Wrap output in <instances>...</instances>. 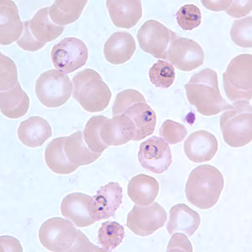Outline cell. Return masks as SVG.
Instances as JSON below:
<instances>
[{
    "mask_svg": "<svg viewBox=\"0 0 252 252\" xmlns=\"http://www.w3.org/2000/svg\"><path fill=\"white\" fill-rule=\"evenodd\" d=\"M17 6L11 0L0 1V44L9 46L17 41L23 33Z\"/></svg>",
    "mask_w": 252,
    "mask_h": 252,
    "instance_id": "cell-17",
    "label": "cell"
},
{
    "mask_svg": "<svg viewBox=\"0 0 252 252\" xmlns=\"http://www.w3.org/2000/svg\"><path fill=\"white\" fill-rule=\"evenodd\" d=\"M138 160L141 166L156 174L166 172L172 163V156L168 144L158 136L151 137L140 146Z\"/></svg>",
    "mask_w": 252,
    "mask_h": 252,
    "instance_id": "cell-12",
    "label": "cell"
},
{
    "mask_svg": "<svg viewBox=\"0 0 252 252\" xmlns=\"http://www.w3.org/2000/svg\"><path fill=\"white\" fill-rule=\"evenodd\" d=\"M68 252H106L103 248H98L92 243L81 230L78 229V236L74 245Z\"/></svg>",
    "mask_w": 252,
    "mask_h": 252,
    "instance_id": "cell-40",
    "label": "cell"
},
{
    "mask_svg": "<svg viewBox=\"0 0 252 252\" xmlns=\"http://www.w3.org/2000/svg\"><path fill=\"white\" fill-rule=\"evenodd\" d=\"M166 60L181 71L191 72L204 64V50L194 40L178 37L170 45Z\"/></svg>",
    "mask_w": 252,
    "mask_h": 252,
    "instance_id": "cell-11",
    "label": "cell"
},
{
    "mask_svg": "<svg viewBox=\"0 0 252 252\" xmlns=\"http://www.w3.org/2000/svg\"><path fill=\"white\" fill-rule=\"evenodd\" d=\"M106 5L111 21L118 28L131 29L142 17L139 0H108Z\"/></svg>",
    "mask_w": 252,
    "mask_h": 252,
    "instance_id": "cell-18",
    "label": "cell"
},
{
    "mask_svg": "<svg viewBox=\"0 0 252 252\" xmlns=\"http://www.w3.org/2000/svg\"><path fill=\"white\" fill-rule=\"evenodd\" d=\"M184 87L189 103L202 115H218L231 107L221 95L218 74L213 69H204L193 75Z\"/></svg>",
    "mask_w": 252,
    "mask_h": 252,
    "instance_id": "cell-1",
    "label": "cell"
},
{
    "mask_svg": "<svg viewBox=\"0 0 252 252\" xmlns=\"http://www.w3.org/2000/svg\"><path fill=\"white\" fill-rule=\"evenodd\" d=\"M87 3V0H57L49 7V16L58 26H64L74 23L80 18Z\"/></svg>",
    "mask_w": 252,
    "mask_h": 252,
    "instance_id": "cell-28",
    "label": "cell"
},
{
    "mask_svg": "<svg viewBox=\"0 0 252 252\" xmlns=\"http://www.w3.org/2000/svg\"><path fill=\"white\" fill-rule=\"evenodd\" d=\"M174 66L168 62L159 60L149 70L151 83L160 89H168L175 81Z\"/></svg>",
    "mask_w": 252,
    "mask_h": 252,
    "instance_id": "cell-31",
    "label": "cell"
},
{
    "mask_svg": "<svg viewBox=\"0 0 252 252\" xmlns=\"http://www.w3.org/2000/svg\"><path fill=\"white\" fill-rule=\"evenodd\" d=\"M24 31L21 37L16 41L18 46L26 52H37L46 46L45 42H40L34 38L31 30V21L23 22Z\"/></svg>",
    "mask_w": 252,
    "mask_h": 252,
    "instance_id": "cell-37",
    "label": "cell"
},
{
    "mask_svg": "<svg viewBox=\"0 0 252 252\" xmlns=\"http://www.w3.org/2000/svg\"><path fill=\"white\" fill-rule=\"evenodd\" d=\"M172 235L166 249L167 252H192V244L185 234L177 232Z\"/></svg>",
    "mask_w": 252,
    "mask_h": 252,
    "instance_id": "cell-38",
    "label": "cell"
},
{
    "mask_svg": "<svg viewBox=\"0 0 252 252\" xmlns=\"http://www.w3.org/2000/svg\"><path fill=\"white\" fill-rule=\"evenodd\" d=\"M73 97L89 113L101 112L109 106L111 91L95 70L84 69L72 78Z\"/></svg>",
    "mask_w": 252,
    "mask_h": 252,
    "instance_id": "cell-3",
    "label": "cell"
},
{
    "mask_svg": "<svg viewBox=\"0 0 252 252\" xmlns=\"http://www.w3.org/2000/svg\"><path fill=\"white\" fill-rule=\"evenodd\" d=\"M94 198V215L96 221L115 217L123 199V190L118 183L101 187Z\"/></svg>",
    "mask_w": 252,
    "mask_h": 252,
    "instance_id": "cell-16",
    "label": "cell"
},
{
    "mask_svg": "<svg viewBox=\"0 0 252 252\" xmlns=\"http://www.w3.org/2000/svg\"><path fill=\"white\" fill-rule=\"evenodd\" d=\"M230 37L236 46L242 48H252V16L235 20L230 30Z\"/></svg>",
    "mask_w": 252,
    "mask_h": 252,
    "instance_id": "cell-32",
    "label": "cell"
},
{
    "mask_svg": "<svg viewBox=\"0 0 252 252\" xmlns=\"http://www.w3.org/2000/svg\"><path fill=\"white\" fill-rule=\"evenodd\" d=\"M177 38L176 33L154 20H147L137 33L141 50L158 59H166L167 50Z\"/></svg>",
    "mask_w": 252,
    "mask_h": 252,
    "instance_id": "cell-8",
    "label": "cell"
},
{
    "mask_svg": "<svg viewBox=\"0 0 252 252\" xmlns=\"http://www.w3.org/2000/svg\"><path fill=\"white\" fill-rule=\"evenodd\" d=\"M135 124V136L134 141H141L152 135L157 125V115L146 101L136 102L128 107L123 113Z\"/></svg>",
    "mask_w": 252,
    "mask_h": 252,
    "instance_id": "cell-22",
    "label": "cell"
},
{
    "mask_svg": "<svg viewBox=\"0 0 252 252\" xmlns=\"http://www.w3.org/2000/svg\"><path fill=\"white\" fill-rule=\"evenodd\" d=\"M52 135V127L43 118L32 116L22 121L18 128V137L25 146L40 147Z\"/></svg>",
    "mask_w": 252,
    "mask_h": 252,
    "instance_id": "cell-21",
    "label": "cell"
},
{
    "mask_svg": "<svg viewBox=\"0 0 252 252\" xmlns=\"http://www.w3.org/2000/svg\"><path fill=\"white\" fill-rule=\"evenodd\" d=\"M38 235L40 244L50 252H68L77 240L78 229L68 220L55 217L43 223Z\"/></svg>",
    "mask_w": 252,
    "mask_h": 252,
    "instance_id": "cell-7",
    "label": "cell"
},
{
    "mask_svg": "<svg viewBox=\"0 0 252 252\" xmlns=\"http://www.w3.org/2000/svg\"><path fill=\"white\" fill-rule=\"evenodd\" d=\"M88 59L89 50L86 44L78 38H65L56 44L52 50L53 65L66 74L81 68L86 64Z\"/></svg>",
    "mask_w": 252,
    "mask_h": 252,
    "instance_id": "cell-9",
    "label": "cell"
},
{
    "mask_svg": "<svg viewBox=\"0 0 252 252\" xmlns=\"http://www.w3.org/2000/svg\"><path fill=\"white\" fill-rule=\"evenodd\" d=\"M19 83L17 67L10 58L0 54V89L8 91Z\"/></svg>",
    "mask_w": 252,
    "mask_h": 252,
    "instance_id": "cell-34",
    "label": "cell"
},
{
    "mask_svg": "<svg viewBox=\"0 0 252 252\" xmlns=\"http://www.w3.org/2000/svg\"><path fill=\"white\" fill-rule=\"evenodd\" d=\"M178 25L184 31H192L200 26L202 20L201 10L194 4L182 6L176 14Z\"/></svg>",
    "mask_w": 252,
    "mask_h": 252,
    "instance_id": "cell-33",
    "label": "cell"
},
{
    "mask_svg": "<svg viewBox=\"0 0 252 252\" xmlns=\"http://www.w3.org/2000/svg\"><path fill=\"white\" fill-rule=\"evenodd\" d=\"M252 0H235L226 9V14L233 18H241L252 12Z\"/></svg>",
    "mask_w": 252,
    "mask_h": 252,
    "instance_id": "cell-39",
    "label": "cell"
},
{
    "mask_svg": "<svg viewBox=\"0 0 252 252\" xmlns=\"http://www.w3.org/2000/svg\"><path fill=\"white\" fill-rule=\"evenodd\" d=\"M159 133L160 137L165 142L170 145H174L185 140L188 135V130L184 125L167 120L160 126Z\"/></svg>",
    "mask_w": 252,
    "mask_h": 252,
    "instance_id": "cell-35",
    "label": "cell"
},
{
    "mask_svg": "<svg viewBox=\"0 0 252 252\" xmlns=\"http://www.w3.org/2000/svg\"><path fill=\"white\" fill-rule=\"evenodd\" d=\"M66 137L56 138L46 146L45 160L49 169L57 174H70L78 167L69 161L63 146Z\"/></svg>",
    "mask_w": 252,
    "mask_h": 252,
    "instance_id": "cell-27",
    "label": "cell"
},
{
    "mask_svg": "<svg viewBox=\"0 0 252 252\" xmlns=\"http://www.w3.org/2000/svg\"><path fill=\"white\" fill-rule=\"evenodd\" d=\"M124 227L115 221H106L102 223L97 232V241L102 248L111 252L117 248L125 238Z\"/></svg>",
    "mask_w": 252,
    "mask_h": 252,
    "instance_id": "cell-29",
    "label": "cell"
},
{
    "mask_svg": "<svg viewBox=\"0 0 252 252\" xmlns=\"http://www.w3.org/2000/svg\"><path fill=\"white\" fill-rule=\"evenodd\" d=\"M146 101L143 95L134 89H126L119 93L115 97V103L112 108L114 115H122L128 107L136 102Z\"/></svg>",
    "mask_w": 252,
    "mask_h": 252,
    "instance_id": "cell-36",
    "label": "cell"
},
{
    "mask_svg": "<svg viewBox=\"0 0 252 252\" xmlns=\"http://www.w3.org/2000/svg\"><path fill=\"white\" fill-rule=\"evenodd\" d=\"M107 119L108 118L103 115H97L90 118L83 131L84 141L89 149L96 153H102L109 147L106 144L103 143L100 136L101 127Z\"/></svg>",
    "mask_w": 252,
    "mask_h": 252,
    "instance_id": "cell-30",
    "label": "cell"
},
{
    "mask_svg": "<svg viewBox=\"0 0 252 252\" xmlns=\"http://www.w3.org/2000/svg\"><path fill=\"white\" fill-rule=\"evenodd\" d=\"M232 1H202L206 9L212 11H222L226 10L231 4Z\"/></svg>",
    "mask_w": 252,
    "mask_h": 252,
    "instance_id": "cell-42",
    "label": "cell"
},
{
    "mask_svg": "<svg viewBox=\"0 0 252 252\" xmlns=\"http://www.w3.org/2000/svg\"><path fill=\"white\" fill-rule=\"evenodd\" d=\"M159 184L148 175L139 174L129 180L128 196L135 204L147 206L152 204L159 193Z\"/></svg>",
    "mask_w": 252,
    "mask_h": 252,
    "instance_id": "cell-23",
    "label": "cell"
},
{
    "mask_svg": "<svg viewBox=\"0 0 252 252\" xmlns=\"http://www.w3.org/2000/svg\"><path fill=\"white\" fill-rule=\"evenodd\" d=\"M223 90L229 100H252V56L241 54L230 61L223 74Z\"/></svg>",
    "mask_w": 252,
    "mask_h": 252,
    "instance_id": "cell-5",
    "label": "cell"
},
{
    "mask_svg": "<svg viewBox=\"0 0 252 252\" xmlns=\"http://www.w3.org/2000/svg\"><path fill=\"white\" fill-rule=\"evenodd\" d=\"M63 149L69 161L78 167L94 162L102 154L89 149L83 139L82 131L75 132L68 137H66Z\"/></svg>",
    "mask_w": 252,
    "mask_h": 252,
    "instance_id": "cell-24",
    "label": "cell"
},
{
    "mask_svg": "<svg viewBox=\"0 0 252 252\" xmlns=\"http://www.w3.org/2000/svg\"><path fill=\"white\" fill-rule=\"evenodd\" d=\"M167 220L163 207L153 202L147 206L135 205L127 216V227L138 236L146 237L162 228Z\"/></svg>",
    "mask_w": 252,
    "mask_h": 252,
    "instance_id": "cell-10",
    "label": "cell"
},
{
    "mask_svg": "<svg viewBox=\"0 0 252 252\" xmlns=\"http://www.w3.org/2000/svg\"><path fill=\"white\" fill-rule=\"evenodd\" d=\"M61 213L79 228L90 226L97 222L94 215V198L82 192L66 195L61 204Z\"/></svg>",
    "mask_w": 252,
    "mask_h": 252,
    "instance_id": "cell-13",
    "label": "cell"
},
{
    "mask_svg": "<svg viewBox=\"0 0 252 252\" xmlns=\"http://www.w3.org/2000/svg\"><path fill=\"white\" fill-rule=\"evenodd\" d=\"M1 252H23L21 244L11 236H1Z\"/></svg>",
    "mask_w": 252,
    "mask_h": 252,
    "instance_id": "cell-41",
    "label": "cell"
},
{
    "mask_svg": "<svg viewBox=\"0 0 252 252\" xmlns=\"http://www.w3.org/2000/svg\"><path fill=\"white\" fill-rule=\"evenodd\" d=\"M135 124L126 115H114L107 119L100 129V136L107 146H118L134 141L135 136Z\"/></svg>",
    "mask_w": 252,
    "mask_h": 252,
    "instance_id": "cell-15",
    "label": "cell"
},
{
    "mask_svg": "<svg viewBox=\"0 0 252 252\" xmlns=\"http://www.w3.org/2000/svg\"><path fill=\"white\" fill-rule=\"evenodd\" d=\"M187 158L196 163L212 160L218 151V141L212 133L198 130L189 135L184 142Z\"/></svg>",
    "mask_w": 252,
    "mask_h": 252,
    "instance_id": "cell-14",
    "label": "cell"
},
{
    "mask_svg": "<svg viewBox=\"0 0 252 252\" xmlns=\"http://www.w3.org/2000/svg\"><path fill=\"white\" fill-rule=\"evenodd\" d=\"M30 21L32 34L40 42H51L58 39L64 32V26H58L51 20L49 7L39 9Z\"/></svg>",
    "mask_w": 252,
    "mask_h": 252,
    "instance_id": "cell-26",
    "label": "cell"
},
{
    "mask_svg": "<svg viewBox=\"0 0 252 252\" xmlns=\"http://www.w3.org/2000/svg\"><path fill=\"white\" fill-rule=\"evenodd\" d=\"M200 215L186 204H178L170 209L169 220L166 229L170 235L184 233L188 237H192L200 226Z\"/></svg>",
    "mask_w": 252,
    "mask_h": 252,
    "instance_id": "cell-20",
    "label": "cell"
},
{
    "mask_svg": "<svg viewBox=\"0 0 252 252\" xmlns=\"http://www.w3.org/2000/svg\"><path fill=\"white\" fill-rule=\"evenodd\" d=\"M223 184V175L216 167L208 164L197 166L187 182V199L198 209H211L220 199Z\"/></svg>",
    "mask_w": 252,
    "mask_h": 252,
    "instance_id": "cell-2",
    "label": "cell"
},
{
    "mask_svg": "<svg viewBox=\"0 0 252 252\" xmlns=\"http://www.w3.org/2000/svg\"><path fill=\"white\" fill-rule=\"evenodd\" d=\"M73 93V83L68 76L57 69L40 75L35 83V94L47 108L63 106Z\"/></svg>",
    "mask_w": 252,
    "mask_h": 252,
    "instance_id": "cell-6",
    "label": "cell"
},
{
    "mask_svg": "<svg viewBox=\"0 0 252 252\" xmlns=\"http://www.w3.org/2000/svg\"><path fill=\"white\" fill-rule=\"evenodd\" d=\"M136 50L132 34L127 32H115L110 35L103 46L106 60L114 65H121L130 60Z\"/></svg>",
    "mask_w": 252,
    "mask_h": 252,
    "instance_id": "cell-19",
    "label": "cell"
},
{
    "mask_svg": "<svg viewBox=\"0 0 252 252\" xmlns=\"http://www.w3.org/2000/svg\"><path fill=\"white\" fill-rule=\"evenodd\" d=\"M30 98L20 83L8 91L0 93V109L5 117L12 120L23 117L28 112Z\"/></svg>",
    "mask_w": 252,
    "mask_h": 252,
    "instance_id": "cell-25",
    "label": "cell"
},
{
    "mask_svg": "<svg viewBox=\"0 0 252 252\" xmlns=\"http://www.w3.org/2000/svg\"><path fill=\"white\" fill-rule=\"evenodd\" d=\"M223 140L231 147H243L252 140V108L247 101H238L220 116Z\"/></svg>",
    "mask_w": 252,
    "mask_h": 252,
    "instance_id": "cell-4",
    "label": "cell"
}]
</instances>
